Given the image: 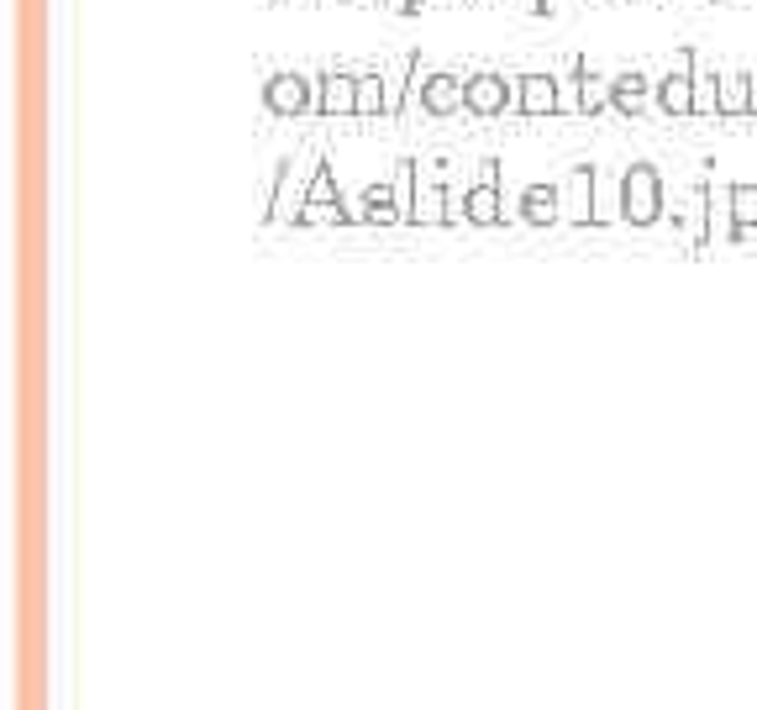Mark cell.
<instances>
[{
	"mask_svg": "<svg viewBox=\"0 0 757 710\" xmlns=\"http://www.w3.org/2000/svg\"><path fill=\"white\" fill-rule=\"evenodd\" d=\"M416 101L426 116H452L463 111V79L437 69V75H416Z\"/></svg>",
	"mask_w": 757,
	"mask_h": 710,
	"instance_id": "obj_8",
	"label": "cell"
},
{
	"mask_svg": "<svg viewBox=\"0 0 757 710\" xmlns=\"http://www.w3.org/2000/svg\"><path fill=\"white\" fill-rule=\"evenodd\" d=\"M479 169H484V180L473 184V190H463V206H458V216L473 221V227H495L500 216H505V195H500V158H484Z\"/></svg>",
	"mask_w": 757,
	"mask_h": 710,
	"instance_id": "obj_4",
	"label": "cell"
},
{
	"mask_svg": "<svg viewBox=\"0 0 757 710\" xmlns=\"http://www.w3.org/2000/svg\"><path fill=\"white\" fill-rule=\"evenodd\" d=\"M516 111L521 116H552L563 111V90L552 75H521L516 79Z\"/></svg>",
	"mask_w": 757,
	"mask_h": 710,
	"instance_id": "obj_10",
	"label": "cell"
},
{
	"mask_svg": "<svg viewBox=\"0 0 757 710\" xmlns=\"http://www.w3.org/2000/svg\"><path fill=\"white\" fill-rule=\"evenodd\" d=\"M385 5H390L394 16H411V11H416V5H411V0H385Z\"/></svg>",
	"mask_w": 757,
	"mask_h": 710,
	"instance_id": "obj_20",
	"label": "cell"
},
{
	"mask_svg": "<svg viewBox=\"0 0 757 710\" xmlns=\"http://www.w3.org/2000/svg\"><path fill=\"white\" fill-rule=\"evenodd\" d=\"M516 206H521V221L552 227V221H563V190H558V184H526Z\"/></svg>",
	"mask_w": 757,
	"mask_h": 710,
	"instance_id": "obj_12",
	"label": "cell"
},
{
	"mask_svg": "<svg viewBox=\"0 0 757 710\" xmlns=\"http://www.w3.org/2000/svg\"><path fill=\"white\" fill-rule=\"evenodd\" d=\"M657 111L663 116H695V48H679L668 75L657 79Z\"/></svg>",
	"mask_w": 757,
	"mask_h": 710,
	"instance_id": "obj_3",
	"label": "cell"
},
{
	"mask_svg": "<svg viewBox=\"0 0 757 710\" xmlns=\"http://www.w3.org/2000/svg\"><path fill=\"white\" fill-rule=\"evenodd\" d=\"M316 111L321 116H353L358 111V75H347V69H326V75L316 79Z\"/></svg>",
	"mask_w": 757,
	"mask_h": 710,
	"instance_id": "obj_9",
	"label": "cell"
},
{
	"mask_svg": "<svg viewBox=\"0 0 757 710\" xmlns=\"http://www.w3.org/2000/svg\"><path fill=\"white\" fill-rule=\"evenodd\" d=\"M295 221H300V227H321V221H353V210L342 206L337 180H332V163H326V158H316L311 190H306V201H300V216H295Z\"/></svg>",
	"mask_w": 757,
	"mask_h": 710,
	"instance_id": "obj_2",
	"label": "cell"
},
{
	"mask_svg": "<svg viewBox=\"0 0 757 710\" xmlns=\"http://www.w3.org/2000/svg\"><path fill=\"white\" fill-rule=\"evenodd\" d=\"M316 79L295 75V69H285V75H274L268 84H263V105L274 111V116H306V111H316Z\"/></svg>",
	"mask_w": 757,
	"mask_h": 710,
	"instance_id": "obj_6",
	"label": "cell"
},
{
	"mask_svg": "<svg viewBox=\"0 0 757 710\" xmlns=\"http://www.w3.org/2000/svg\"><path fill=\"white\" fill-rule=\"evenodd\" d=\"M411 5H416V11H421V5H432V0H411Z\"/></svg>",
	"mask_w": 757,
	"mask_h": 710,
	"instance_id": "obj_22",
	"label": "cell"
},
{
	"mask_svg": "<svg viewBox=\"0 0 757 710\" xmlns=\"http://www.w3.org/2000/svg\"><path fill=\"white\" fill-rule=\"evenodd\" d=\"M447 206H452V190H447V184H421L411 221H426V227H437V221H447V216H452Z\"/></svg>",
	"mask_w": 757,
	"mask_h": 710,
	"instance_id": "obj_16",
	"label": "cell"
},
{
	"mask_svg": "<svg viewBox=\"0 0 757 710\" xmlns=\"http://www.w3.org/2000/svg\"><path fill=\"white\" fill-rule=\"evenodd\" d=\"M595 206H600V180H595L589 163H574L569 180H563V221L589 227V221H600V210Z\"/></svg>",
	"mask_w": 757,
	"mask_h": 710,
	"instance_id": "obj_7",
	"label": "cell"
},
{
	"mask_svg": "<svg viewBox=\"0 0 757 710\" xmlns=\"http://www.w3.org/2000/svg\"><path fill=\"white\" fill-rule=\"evenodd\" d=\"M548 5H558V0H537V5H531V11H548Z\"/></svg>",
	"mask_w": 757,
	"mask_h": 710,
	"instance_id": "obj_21",
	"label": "cell"
},
{
	"mask_svg": "<svg viewBox=\"0 0 757 710\" xmlns=\"http://www.w3.org/2000/svg\"><path fill=\"white\" fill-rule=\"evenodd\" d=\"M753 111H757V79L747 69L721 75V105H715V116H753Z\"/></svg>",
	"mask_w": 757,
	"mask_h": 710,
	"instance_id": "obj_13",
	"label": "cell"
},
{
	"mask_svg": "<svg viewBox=\"0 0 757 710\" xmlns=\"http://www.w3.org/2000/svg\"><path fill=\"white\" fill-rule=\"evenodd\" d=\"M621 221H631V227L663 221V174L653 163H631L621 174Z\"/></svg>",
	"mask_w": 757,
	"mask_h": 710,
	"instance_id": "obj_1",
	"label": "cell"
},
{
	"mask_svg": "<svg viewBox=\"0 0 757 710\" xmlns=\"http://www.w3.org/2000/svg\"><path fill=\"white\" fill-rule=\"evenodd\" d=\"M710 237H726V242H736V216H732V184L726 190H710Z\"/></svg>",
	"mask_w": 757,
	"mask_h": 710,
	"instance_id": "obj_17",
	"label": "cell"
},
{
	"mask_svg": "<svg viewBox=\"0 0 757 710\" xmlns=\"http://www.w3.org/2000/svg\"><path fill=\"white\" fill-rule=\"evenodd\" d=\"M511 105H516V79L495 75V69L463 79V111H473V116H505Z\"/></svg>",
	"mask_w": 757,
	"mask_h": 710,
	"instance_id": "obj_5",
	"label": "cell"
},
{
	"mask_svg": "<svg viewBox=\"0 0 757 710\" xmlns=\"http://www.w3.org/2000/svg\"><path fill=\"white\" fill-rule=\"evenodd\" d=\"M715 5H732V0H715Z\"/></svg>",
	"mask_w": 757,
	"mask_h": 710,
	"instance_id": "obj_23",
	"label": "cell"
},
{
	"mask_svg": "<svg viewBox=\"0 0 757 710\" xmlns=\"http://www.w3.org/2000/svg\"><path fill=\"white\" fill-rule=\"evenodd\" d=\"M732 216L742 237L757 227V184H732Z\"/></svg>",
	"mask_w": 757,
	"mask_h": 710,
	"instance_id": "obj_18",
	"label": "cell"
},
{
	"mask_svg": "<svg viewBox=\"0 0 757 710\" xmlns=\"http://www.w3.org/2000/svg\"><path fill=\"white\" fill-rule=\"evenodd\" d=\"M358 116H385V75H358Z\"/></svg>",
	"mask_w": 757,
	"mask_h": 710,
	"instance_id": "obj_19",
	"label": "cell"
},
{
	"mask_svg": "<svg viewBox=\"0 0 757 710\" xmlns=\"http://www.w3.org/2000/svg\"><path fill=\"white\" fill-rule=\"evenodd\" d=\"M653 95H657V84L642 75V69H621V75L610 79V105H616L621 116H642Z\"/></svg>",
	"mask_w": 757,
	"mask_h": 710,
	"instance_id": "obj_11",
	"label": "cell"
},
{
	"mask_svg": "<svg viewBox=\"0 0 757 710\" xmlns=\"http://www.w3.org/2000/svg\"><path fill=\"white\" fill-rule=\"evenodd\" d=\"M358 216H364V221H379V227H390V221H405V210H400V190H394V180L368 184L364 195H358Z\"/></svg>",
	"mask_w": 757,
	"mask_h": 710,
	"instance_id": "obj_15",
	"label": "cell"
},
{
	"mask_svg": "<svg viewBox=\"0 0 757 710\" xmlns=\"http://www.w3.org/2000/svg\"><path fill=\"white\" fill-rule=\"evenodd\" d=\"M605 105H610V79L578 58V64H574V111L595 116V111H605Z\"/></svg>",
	"mask_w": 757,
	"mask_h": 710,
	"instance_id": "obj_14",
	"label": "cell"
}]
</instances>
